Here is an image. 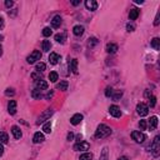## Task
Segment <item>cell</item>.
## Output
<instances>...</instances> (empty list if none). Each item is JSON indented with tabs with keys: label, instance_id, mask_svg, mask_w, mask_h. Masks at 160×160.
<instances>
[{
	"label": "cell",
	"instance_id": "6da1fadb",
	"mask_svg": "<svg viewBox=\"0 0 160 160\" xmlns=\"http://www.w3.org/2000/svg\"><path fill=\"white\" fill-rule=\"evenodd\" d=\"M113 133L112 128H109L105 124H100L95 130V138L96 139H103V138H108L110 134Z\"/></svg>",
	"mask_w": 160,
	"mask_h": 160
},
{
	"label": "cell",
	"instance_id": "7a4b0ae2",
	"mask_svg": "<svg viewBox=\"0 0 160 160\" xmlns=\"http://www.w3.org/2000/svg\"><path fill=\"white\" fill-rule=\"evenodd\" d=\"M54 114V110L53 109H46L45 112H43L40 114V116H39V119H38V121H37V124L38 125H40V124H43V123H45L46 120H49L50 119V116Z\"/></svg>",
	"mask_w": 160,
	"mask_h": 160
},
{
	"label": "cell",
	"instance_id": "3957f363",
	"mask_svg": "<svg viewBox=\"0 0 160 160\" xmlns=\"http://www.w3.org/2000/svg\"><path fill=\"white\" fill-rule=\"evenodd\" d=\"M151 151H153V155L154 156H158L159 155V151H160V136H155L154 138V141L151 144Z\"/></svg>",
	"mask_w": 160,
	"mask_h": 160
},
{
	"label": "cell",
	"instance_id": "277c9868",
	"mask_svg": "<svg viewBox=\"0 0 160 160\" xmlns=\"http://www.w3.org/2000/svg\"><path fill=\"white\" fill-rule=\"evenodd\" d=\"M40 59H41V53H40L39 50H34V51H33V53L28 56L27 60H28L29 64H34V63H37L38 60H40Z\"/></svg>",
	"mask_w": 160,
	"mask_h": 160
},
{
	"label": "cell",
	"instance_id": "5b68a950",
	"mask_svg": "<svg viewBox=\"0 0 160 160\" xmlns=\"http://www.w3.org/2000/svg\"><path fill=\"white\" fill-rule=\"evenodd\" d=\"M136 112H138L140 116H145V115H148V113H149V106L144 103H139L138 105H136Z\"/></svg>",
	"mask_w": 160,
	"mask_h": 160
},
{
	"label": "cell",
	"instance_id": "8992f818",
	"mask_svg": "<svg viewBox=\"0 0 160 160\" xmlns=\"http://www.w3.org/2000/svg\"><path fill=\"white\" fill-rule=\"evenodd\" d=\"M89 148H90V144L86 141H79L74 145V150H76V151H84V150H88Z\"/></svg>",
	"mask_w": 160,
	"mask_h": 160
},
{
	"label": "cell",
	"instance_id": "52a82bcc",
	"mask_svg": "<svg viewBox=\"0 0 160 160\" xmlns=\"http://www.w3.org/2000/svg\"><path fill=\"white\" fill-rule=\"evenodd\" d=\"M109 113L110 115L114 116V118H120L121 116V110H120V108L118 105H112L109 108Z\"/></svg>",
	"mask_w": 160,
	"mask_h": 160
},
{
	"label": "cell",
	"instance_id": "ba28073f",
	"mask_svg": "<svg viewBox=\"0 0 160 160\" xmlns=\"http://www.w3.org/2000/svg\"><path fill=\"white\" fill-rule=\"evenodd\" d=\"M131 138L135 140L136 143H144V140H145V135L143 133H140V131H133L131 133Z\"/></svg>",
	"mask_w": 160,
	"mask_h": 160
},
{
	"label": "cell",
	"instance_id": "9c48e42d",
	"mask_svg": "<svg viewBox=\"0 0 160 160\" xmlns=\"http://www.w3.org/2000/svg\"><path fill=\"white\" fill-rule=\"evenodd\" d=\"M35 89H39V90H45L48 89V83L43 79H39V80H35Z\"/></svg>",
	"mask_w": 160,
	"mask_h": 160
},
{
	"label": "cell",
	"instance_id": "30bf717a",
	"mask_svg": "<svg viewBox=\"0 0 160 160\" xmlns=\"http://www.w3.org/2000/svg\"><path fill=\"white\" fill-rule=\"evenodd\" d=\"M83 115L81 114H74L73 116H71V119H70V123L73 124V125H79V124L83 121Z\"/></svg>",
	"mask_w": 160,
	"mask_h": 160
},
{
	"label": "cell",
	"instance_id": "8fae6325",
	"mask_svg": "<svg viewBox=\"0 0 160 160\" xmlns=\"http://www.w3.org/2000/svg\"><path fill=\"white\" fill-rule=\"evenodd\" d=\"M85 6H86L88 10L94 11V10H96V9H98V3L94 1V0H86V1H85Z\"/></svg>",
	"mask_w": 160,
	"mask_h": 160
},
{
	"label": "cell",
	"instance_id": "7c38bea8",
	"mask_svg": "<svg viewBox=\"0 0 160 160\" xmlns=\"http://www.w3.org/2000/svg\"><path fill=\"white\" fill-rule=\"evenodd\" d=\"M11 133H13V136H14L15 139H20L23 136V133H21L20 128H19V126H16V125L11 126Z\"/></svg>",
	"mask_w": 160,
	"mask_h": 160
},
{
	"label": "cell",
	"instance_id": "4fadbf2b",
	"mask_svg": "<svg viewBox=\"0 0 160 160\" xmlns=\"http://www.w3.org/2000/svg\"><path fill=\"white\" fill-rule=\"evenodd\" d=\"M45 140L44 138V134L43 133H35V135H34V138H33V141L35 143V144H40V143H43Z\"/></svg>",
	"mask_w": 160,
	"mask_h": 160
},
{
	"label": "cell",
	"instance_id": "5bb4252c",
	"mask_svg": "<svg viewBox=\"0 0 160 160\" xmlns=\"http://www.w3.org/2000/svg\"><path fill=\"white\" fill-rule=\"evenodd\" d=\"M8 112L10 115H14V114L16 113V102L15 100H10L8 104Z\"/></svg>",
	"mask_w": 160,
	"mask_h": 160
},
{
	"label": "cell",
	"instance_id": "9a60e30c",
	"mask_svg": "<svg viewBox=\"0 0 160 160\" xmlns=\"http://www.w3.org/2000/svg\"><path fill=\"white\" fill-rule=\"evenodd\" d=\"M60 25H61V16L55 15L53 18V20H51V27H53L54 29H58Z\"/></svg>",
	"mask_w": 160,
	"mask_h": 160
},
{
	"label": "cell",
	"instance_id": "2e32d148",
	"mask_svg": "<svg viewBox=\"0 0 160 160\" xmlns=\"http://www.w3.org/2000/svg\"><path fill=\"white\" fill-rule=\"evenodd\" d=\"M156 126H158V116H151L149 120V129L150 130H155Z\"/></svg>",
	"mask_w": 160,
	"mask_h": 160
},
{
	"label": "cell",
	"instance_id": "e0dca14e",
	"mask_svg": "<svg viewBox=\"0 0 160 160\" xmlns=\"http://www.w3.org/2000/svg\"><path fill=\"white\" fill-rule=\"evenodd\" d=\"M138 16H139V10L136 8H133V9H130V11H129V19L130 20H136L138 19Z\"/></svg>",
	"mask_w": 160,
	"mask_h": 160
},
{
	"label": "cell",
	"instance_id": "ac0fdd59",
	"mask_svg": "<svg viewBox=\"0 0 160 160\" xmlns=\"http://www.w3.org/2000/svg\"><path fill=\"white\" fill-rule=\"evenodd\" d=\"M60 60V56H59V54H56V53H51L50 55H49V61H50V64H53V65H55V64H58V61Z\"/></svg>",
	"mask_w": 160,
	"mask_h": 160
},
{
	"label": "cell",
	"instance_id": "d6986e66",
	"mask_svg": "<svg viewBox=\"0 0 160 160\" xmlns=\"http://www.w3.org/2000/svg\"><path fill=\"white\" fill-rule=\"evenodd\" d=\"M73 33L76 37H80V35L84 34V27H81V25H75L73 29Z\"/></svg>",
	"mask_w": 160,
	"mask_h": 160
},
{
	"label": "cell",
	"instance_id": "ffe728a7",
	"mask_svg": "<svg viewBox=\"0 0 160 160\" xmlns=\"http://www.w3.org/2000/svg\"><path fill=\"white\" fill-rule=\"evenodd\" d=\"M116 50H118V45L116 44H108L106 45V53L114 54Z\"/></svg>",
	"mask_w": 160,
	"mask_h": 160
},
{
	"label": "cell",
	"instance_id": "44dd1931",
	"mask_svg": "<svg viewBox=\"0 0 160 160\" xmlns=\"http://www.w3.org/2000/svg\"><path fill=\"white\" fill-rule=\"evenodd\" d=\"M70 69L73 70L74 74H78V60L76 59H73L70 61Z\"/></svg>",
	"mask_w": 160,
	"mask_h": 160
},
{
	"label": "cell",
	"instance_id": "7402d4cb",
	"mask_svg": "<svg viewBox=\"0 0 160 160\" xmlns=\"http://www.w3.org/2000/svg\"><path fill=\"white\" fill-rule=\"evenodd\" d=\"M8 141H9L8 134L4 133V131H0V143H1V144H6Z\"/></svg>",
	"mask_w": 160,
	"mask_h": 160
},
{
	"label": "cell",
	"instance_id": "603a6c76",
	"mask_svg": "<svg viewBox=\"0 0 160 160\" xmlns=\"http://www.w3.org/2000/svg\"><path fill=\"white\" fill-rule=\"evenodd\" d=\"M31 96L34 98V99H41L43 98V94H41V90L39 89H34L31 93Z\"/></svg>",
	"mask_w": 160,
	"mask_h": 160
},
{
	"label": "cell",
	"instance_id": "cb8c5ba5",
	"mask_svg": "<svg viewBox=\"0 0 160 160\" xmlns=\"http://www.w3.org/2000/svg\"><path fill=\"white\" fill-rule=\"evenodd\" d=\"M65 39H66V35L65 34H56L55 35V40L60 44H64L65 43Z\"/></svg>",
	"mask_w": 160,
	"mask_h": 160
},
{
	"label": "cell",
	"instance_id": "d4e9b609",
	"mask_svg": "<svg viewBox=\"0 0 160 160\" xmlns=\"http://www.w3.org/2000/svg\"><path fill=\"white\" fill-rule=\"evenodd\" d=\"M68 85H69V84H68V81L64 80V81H60V83L56 85V88H58L59 90H61V91H65V90L68 89Z\"/></svg>",
	"mask_w": 160,
	"mask_h": 160
},
{
	"label": "cell",
	"instance_id": "484cf974",
	"mask_svg": "<svg viewBox=\"0 0 160 160\" xmlns=\"http://www.w3.org/2000/svg\"><path fill=\"white\" fill-rule=\"evenodd\" d=\"M151 46L155 49V50H159L160 49V39L159 38H154L151 40Z\"/></svg>",
	"mask_w": 160,
	"mask_h": 160
},
{
	"label": "cell",
	"instance_id": "4316f807",
	"mask_svg": "<svg viewBox=\"0 0 160 160\" xmlns=\"http://www.w3.org/2000/svg\"><path fill=\"white\" fill-rule=\"evenodd\" d=\"M58 79H59V75H58L56 71H51V73L49 74V80H50L51 83H55V81H58Z\"/></svg>",
	"mask_w": 160,
	"mask_h": 160
},
{
	"label": "cell",
	"instance_id": "83f0119b",
	"mask_svg": "<svg viewBox=\"0 0 160 160\" xmlns=\"http://www.w3.org/2000/svg\"><path fill=\"white\" fill-rule=\"evenodd\" d=\"M50 49H51L50 40H44L43 41V50L44 51H50Z\"/></svg>",
	"mask_w": 160,
	"mask_h": 160
},
{
	"label": "cell",
	"instance_id": "f1b7e54d",
	"mask_svg": "<svg viewBox=\"0 0 160 160\" xmlns=\"http://www.w3.org/2000/svg\"><path fill=\"white\" fill-rule=\"evenodd\" d=\"M91 159H93V155H91L90 153H84V154H81L79 158V160H91Z\"/></svg>",
	"mask_w": 160,
	"mask_h": 160
},
{
	"label": "cell",
	"instance_id": "f546056e",
	"mask_svg": "<svg viewBox=\"0 0 160 160\" xmlns=\"http://www.w3.org/2000/svg\"><path fill=\"white\" fill-rule=\"evenodd\" d=\"M45 68H46V65L40 61V63H38V64H37V66H35V70L40 73V71H44V70H45Z\"/></svg>",
	"mask_w": 160,
	"mask_h": 160
},
{
	"label": "cell",
	"instance_id": "4dcf8cb0",
	"mask_svg": "<svg viewBox=\"0 0 160 160\" xmlns=\"http://www.w3.org/2000/svg\"><path fill=\"white\" fill-rule=\"evenodd\" d=\"M43 130H44V133H46V134L51 133V124H50V121H48V123H45V124H44Z\"/></svg>",
	"mask_w": 160,
	"mask_h": 160
},
{
	"label": "cell",
	"instance_id": "1f68e13d",
	"mask_svg": "<svg viewBox=\"0 0 160 160\" xmlns=\"http://www.w3.org/2000/svg\"><path fill=\"white\" fill-rule=\"evenodd\" d=\"M99 160H108V148L103 149V153H102V155H100Z\"/></svg>",
	"mask_w": 160,
	"mask_h": 160
},
{
	"label": "cell",
	"instance_id": "d6a6232c",
	"mask_svg": "<svg viewBox=\"0 0 160 160\" xmlns=\"http://www.w3.org/2000/svg\"><path fill=\"white\" fill-rule=\"evenodd\" d=\"M51 33H53V31H51V29H50V28H44V29H43V35H44L45 38L50 37Z\"/></svg>",
	"mask_w": 160,
	"mask_h": 160
},
{
	"label": "cell",
	"instance_id": "836d02e7",
	"mask_svg": "<svg viewBox=\"0 0 160 160\" xmlns=\"http://www.w3.org/2000/svg\"><path fill=\"white\" fill-rule=\"evenodd\" d=\"M96 44H98V39H96V38H91V39H89V46H90V48H94Z\"/></svg>",
	"mask_w": 160,
	"mask_h": 160
},
{
	"label": "cell",
	"instance_id": "e575fe53",
	"mask_svg": "<svg viewBox=\"0 0 160 160\" xmlns=\"http://www.w3.org/2000/svg\"><path fill=\"white\" fill-rule=\"evenodd\" d=\"M146 126H148V124H146L145 120H140V121H139V128H140V130H145Z\"/></svg>",
	"mask_w": 160,
	"mask_h": 160
},
{
	"label": "cell",
	"instance_id": "d590c367",
	"mask_svg": "<svg viewBox=\"0 0 160 160\" xmlns=\"http://www.w3.org/2000/svg\"><path fill=\"white\" fill-rule=\"evenodd\" d=\"M149 104H150V108H154L155 104H156V98L155 96H150L149 98Z\"/></svg>",
	"mask_w": 160,
	"mask_h": 160
},
{
	"label": "cell",
	"instance_id": "8d00e7d4",
	"mask_svg": "<svg viewBox=\"0 0 160 160\" xmlns=\"http://www.w3.org/2000/svg\"><path fill=\"white\" fill-rule=\"evenodd\" d=\"M113 93H114V90H113V88H110V86H108L106 88V90H105V96H112L113 95Z\"/></svg>",
	"mask_w": 160,
	"mask_h": 160
},
{
	"label": "cell",
	"instance_id": "74e56055",
	"mask_svg": "<svg viewBox=\"0 0 160 160\" xmlns=\"http://www.w3.org/2000/svg\"><path fill=\"white\" fill-rule=\"evenodd\" d=\"M121 96H123V91H116V94L113 96V99L115 100V102H118V100H119Z\"/></svg>",
	"mask_w": 160,
	"mask_h": 160
},
{
	"label": "cell",
	"instance_id": "f35d334b",
	"mask_svg": "<svg viewBox=\"0 0 160 160\" xmlns=\"http://www.w3.org/2000/svg\"><path fill=\"white\" fill-rule=\"evenodd\" d=\"M14 94H15L14 89H6V91H5V95L6 96H14Z\"/></svg>",
	"mask_w": 160,
	"mask_h": 160
},
{
	"label": "cell",
	"instance_id": "ab89813d",
	"mask_svg": "<svg viewBox=\"0 0 160 160\" xmlns=\"http://www.w3.org/2000/svg\"><path fill=\"white\" fill-rule=\"evenodd\" d=\"M13 5H14V3H13L11 0H6V1H5V6H6V8H11Z\"/></svg>",
	"mask_w": 160,
	"mask_h": 160
},
{
	"label": "cell",
	"instance_id": "60d3db41",
	"mask_svg": "<svg viewBox=\"0 0 160 160\" xmlns=\"http://www.w3.org/2000/svg\"><path fill=\"white\" fill-rule=\"evenodd\" d=\"M53 95H54L53 91H49L46 95H45V98H46V99H51V98H53Z\"/></svg>",
	"mask_w": 160,
	"mask_h": 160
},
{
	"label": "cell",
	"instance_id": "b9f144b4",
	"mask_svg": "<svg viewBox=\"0 0 160 160\" xmlns=\"http://www.w3.org/2000/svg\"><path fill=\"white\" fill-rule=\"evenodd\" d=\"M3 154H4V146L0 143V156H3Z\"/></svg>",
	"mask_w": 160,
	"mask_h": 160
},
{
	"label": "cell",
	"instance_id": "7bdbcfd3",
	"mask_svg": "<svg viewBox=\"0 0 160 160\" xmlns=\"http://www.w3.org/2000/svg\"><path fill=\"white\" fill-rule=\"evenodd\" d=\"M159 13L156 14V18H155V21H154V25H159Z\"/></svg>",
	"mask_w": 160,
	"mask_h": 160
},
{
	"label": "cell",
	"instance_id": "ee69618b",
	"mask_svg": "<svg viewBox=\"0 0 160 160\" xmlns=\"http://www.w3.org/2000/svg\"><path fill=\"white\" fill-rule=\"evenodd\" d=\"M126 29H128V31H134V27L133 25H130V24L126 25Z\"/></svg>",
	"mask_w": 160,
	"mask_h": 160
},
{
	"label": "cell",
	"instance_id": "f6af8a7d",
	"mask_svg": "<svg viewBox=\"0 0 160 160\" xmlns=\"http://www.w3.org/2000/svg\"><path fill=\"white\" fill-rule=\"evenodd\" d=\"M73 139H74V134L69 133V134H68V140H73Z\"/></svg>",
	"mask_w": 160,
	"mask_h": 160
},
{
	"label": "cell",
	"instance_id": "bcb514c9",
	"mask_svg": "<svg viewBox=\"0 0 160 160\" xmlns=\"http://www.w3.org/2000/svg\"><path fill=\"white\" fill-rule=\"evenodd\" d=\"M3 27H4V19H3L1 16H0V29H1Z\"/></svg>",
	"mask_w": 160,
	"mask_h": 160
},
{
	"label": "cell",
	"instance_id": "7dc6e473",
	"mask_svg": "<svg viewBox=\"0 0 160 160\" xmlns=\"http://www.w3.org/2000/svg\"><path fill=\"white\" fill-rule=\"evenodd\" d=\"M79 4H80V0H74V1H73V5H75V6L79 5Z\"/></svg>",
	"mask_w": 160,
	"mask_h": 160
},
{
	"label": "cell",
	"instance_id": "c3c4849f",
	"mask_svg": "<svg viewBox=\"0 0 160 160\" xmlns=\"http://www.w3.org/2000/svg\"><path fill=\"white\" fill-rule=\"evenodd\" d=\"M118 160H128V158H126V156H120Z\"/></svg>",
	"mask_w": 160,
	"mask_h": 160
},
{
	"label": "cell",
	"instance_id": "681fc988",
	"mask_svg": "<svg viewBox=\"0 0 160 160\" xmlns=\"http://www.w3.org/2000/svg\"><path fill=\"white\" fill-rule=\"evenodd\" d=\"M145 96H146V98H150V93H149V90H146V91H145Z\"/></svg>",
	"mask_w": 160,
	"mask_h": 160
},
{
	"label": "cell",
	"instance_id": "f907efd6",
	"mask_svg": "<svg viewBox=\"0 0 160 160\" xmlns=\"http://www.w3.org/2000/svg\"><path fill=\"white\" fill-rule=\"evenodd\" d=\"M135 3H136V4H143L144 1H143V0H135Z\"/></svg>",
	"mask_w": 160,
	"mask_h": 160
},
{
	"label": "cell",
	"instance_id": "816d5d0a",
	"mask_svg": "<svg viewBox=\"0 0 160 160\" xmlns=\"http://www.w3.org/2000/svg\"><path fill=\"white\" fill-rule=\"evenodd\" d=\"M1 54H3V46L0 45V56H1Z\"/></svg>",
	"mask_w": 160,
	"mask_h": 160
}]
</instances>
